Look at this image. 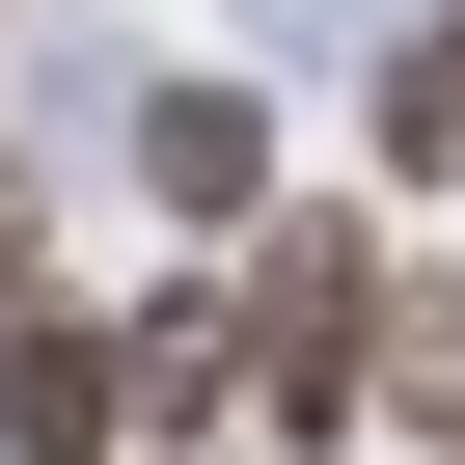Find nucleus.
Segmentation results:
<instances>
[{
    "label": "nucleus",
    "instance_id": "f03ea898",
    "mask_svg": "<svg viewBox=\"0 0 465 465\" xmlns=\"http://www.w3.org/2000/svg\"><path fill=\"white\" fill-rule=\"evenodd\" d=\"M164 438V356L110 302H0V465H137Z\"/></svg>",
    "mask_w": 465,
    "mask_h": 465
},
{
    "label": "nucleus",
    "instance_id": "7ed1b4c3",
    "mask_svg": "<svg viewBox=\"0 0 465 465\" xmlns=\"http://www.w3.org/2000/svg\"><path fill=\"white\" fill-rule=\"evenodd\" d=\"M137 192L192 219V247H247V219H274V110H247V83H164V110H137Z\"/></svg>",
    "mask_w": 465,
    "mask_h": 465
},
{
    "label": "nucleus",
    "instance_id": "f257e3e1",
    "mask_svg": "<svg viewBox=\"0 0 465 465\" xmlns=\"http://www.w3.org/2000/svg\"><path fill=\"white\" fill-rule=\"evenodd\" d=\"M137 356H164V438L329 465V438H356V383H383V247H356V219H247L219 329H137Z\"/></svg>",
    "mask_w": 465,
    "mask_h": 465
},
{
    "label": "nucleus",
    "instance_id": "20e7f679",
    "mask_svg": "<svg viewBox=\"0 0 465 465\" xmlns=\"http://www.w3.org/2000/svg\"><path fill=\"white\" fill-rule=\"evenodd\" d=\"M356 411L465 465V274H383V383H356Z\"/></svg>",
    "mask_w": 465,
    "mask_h": 465
},
{
    "label": "nucleus",
    "instance_id": "39448f33",
    "mask_svg": "<svg viewBox=\"0 0 465 465\" xmlns=\"http://www.w3.org/2000/svg\"><path fill=\"white\" fill-rule=\"evenodd\" d=\"M383 192H465V55H411V83H383Z\"/></svg>",
    "mask_w": 465,
    "mask_h": 465
},
{
    "label": "nucleus",
    "instance_id": "423d86ee",
    "mask_svg": "<svg viewBox=\"0 0 465 465\" xmlns=\"http://www.w3.org/2000/svg\"><path fill=\"white\" fill-rule=\"evenodd\" d=\"M0 302H55V192L28 164H0Z\"/></svg>",
    "mask_w": 465,
    "mask_h": 465
}]
</instances>
